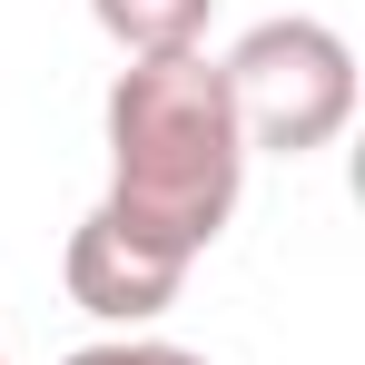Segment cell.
I'll return each instance as SVG.
<instances>
[{
	"label": "cell",
	"instance_id": "cell-1",
	"mask_svg": "<svg viewBox=\"0 0 365 365\" xmlns=\"http://www.w3.org/2000/svg\"><path fill=\"white\" fill-rule=\"evenodd\" d=\"M99 128H109V197L99 207L197 267L227 237L237 187H247V138H237L217 60L207 50L128 60L109 79V99H99Z\"/></svg>",
	"mask_w": 365,
	"mask_h": 365
},
{
	"label": "cell",
	"instance_id": "cell-2",
	"mask_svg": "<svg viewBox=\"0 0 365 365\" xmlns=\"http://www.w3.org/2000/svg\"><path fill=\"white\" fill-rule=\"evenodd\" d=\"M217 79H227L247 158H316L356 119V50H346V30H326L306 10L257 20L237 50L217 60Z\"/></svg>",
	"mask_w": 365,
	"mask_h": 365
},
{
	"label": "cell",
	"instance_id": "cell-3",
	"mask_svg": "<svg viewBox=\"0 0 365 365\" xmlns=\"http://www.w3.org/2000/svg\"><path fill=\"white\" fill-rule=\"evenodd\" d=\"M60 287H69V306L99 316L109 336H148V326L178 306L187 257L158 247V237H138V227H119L109 207H89V217L69 227V247H60Z\"/></svg>",
	"mask_w": 365,
	"mask_h": 365
},
{
	"label": "cell",
	"instance_id": "cell-4",
	"mask_svg": "<svg viewBox=\"0 0 365 365\" xmlns=\"http://www.w3.org/2000/svg\"><path fill=\"white\" fill-rule=\"evenodd\" d=\"M89 20L109 30L119 60H178V50H207L217 0H89Z\"/></svg>",
	"mask_w": 365,
	"mask_h": 365
},
{
	"label": "cell",
	"instance_id": "cell-5",
	"mask_svg": "<svg viewBox=\"0 0 365 365\" xmlns=\"http://www.w3.org/2000/svg\"><path fill=\"white\" fill-rule=\"evenodd\" d=\"M60 365H207L197 346H168V336H99V346H79Z\"/></svg>",
	"mask_w": 365,
	"mask_h": 365
},
{
	"label": "cell",
	"instance_id": "cell-6",
	"mask_svg": "<svg viewBox=\"0 0 365 365\" xmlns=\"http://www.w3.org/2000/svg\"><path fill=\"white\" fill-rule=\"evenodd\" d=\"M0 365H10V336H0Z\"/></svg>",
	"mask_w": 365,
	"mask_h": 365
}]
</instances>
